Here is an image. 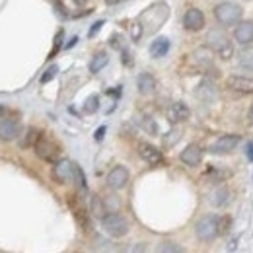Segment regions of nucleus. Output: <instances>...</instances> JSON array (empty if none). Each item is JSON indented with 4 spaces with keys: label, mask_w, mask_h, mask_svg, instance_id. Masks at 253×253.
<instances>
[{
    "label": "nucleus",
    "mask_w": 253,
    "mask_h": 253,
    "mask_svg": "<svg viewBox=\"0 0 253 253\" xmlns=\"http://www.w3.org/2000/svg\"><path fill=\"white\" fill-rule=\"evenodd\" d=\"M207 47L216 53L222 61H228L234 55V45L230 41V37L222 32L220 28H212L207 33Z\"/></svg>",
    "instance_id": "1"
},
{
    "label": "nucleus",
    "mask_w": 253,
    "mask_h": 253,
    "mask_svg": "<svg viewBox=\"0 0 253 253\" xmlns=\"http://www.w3.org/2000/svg\"><path fill=\"white\" fill-rule=\"evenodd\" d=\"M168 16H169V8H168V4H164V2H156V4H152L142 16H140V26H142V30H146V32H156L160 26L168 20Z\"/></svg>",
    "instance_id": "2"
},
{
    "label": "nucleus",
    "mask_w": 253,
    "mask_h": 253,
    "mask_svg": "<svg viewBox=\"0 0 253 253\" xmlns=\"http://www.w3.org/2000/svg\"><path fill=\"white\" fill-rule=\"evenodd\" d=\"M214 18L222 26H236L242 20V6L236 2H220L214 8Z\"/></svg>",
    "instance_id": "3"
},
{
    "label": "nucleus",
    "mask_w": 253,
    "mask_h": 253,
    "mask_svg": "<svg viewBox=\"0 0 253 253\" xmlns=\"http://www.w3.org/2000/svg\"><path fill=\"white\" fill-rule=\"evenodd\" d=\"M195 234H197V238L201 242H212L216 236H220V232H218V216H214V214L203 216L195 226Z\"/></svg>",
    "instance_id": "4"
},
{
    "label": "nucleus",
    "mask_w": 253,
    "mask_h": 253,
    "mask_svg": "<svg viewBox=\"0 0 253 253\" xmlns=\"http://www.w3.org/2000/svg\"><path fill=\"white\" fill-rule=\"evenodd\" d=\"M101 226L113 238H123L126 232H128V222H126V218L121 216V214H117V212H107L101 218Z\"/></svg>",
    "instance_id": "5"
},
{
    "label": "nucleus",
    "mask_w": 253,
    "mask_h": 253,
    "mask_svg": "<svg viewBox=\"0 0 253 253\" xmlns=\"http://www.w3.org/2000/svg\"><path fill=\"white\" fill-rule=\"evenodd\" d=\"M238 144H240V136H238V134H222V136H218V138L212 142L211 152H212V154H228V152H232Z\"/></svg>",
    "instance_id": "6"
},
{
    "label": "nucleus",
    "mask_w": 253,
    "mask_h": 253,
    "mask_svg": "<svg viewBox=\"0 0 253 253\" xmlns=\"http://www.w3.org/2000/svg\"><path fill=\"white\" fill-rule=\"evenodd\" d=\"M35 152H37V156L41 160H45V162H57L59 158V148L51 142V140H47V138H37V142H35Z\"/></svg>",
    "instance_id": "7"
},
{
    "label": "nucleus",
    "mask_w": 253,
    "mask_h": 253,
    "mask_svg": "<svg viewBox=\"0 0 253 253\" xmlns=\"http://www.w3.org/2000/svg\"><path fill=\"white\" fill-rule=\"evenodd\" d=\"M22 134V125L16 119H2L0 123V140L12 142Z\"/></svg>",
    "instance_id": "8"
},
{
    "label": "nucleus",
    "mask_w": 253,
    "mask_h": 253,
    "mask_svg": "<svg viewBox=\"0 0 253 253\" xmlns=\"http://www.w3.org/2000/svg\"><path fill=\"white\" fill-rule=\"evenodd\" d=\"M183 26L189 32H199L205 28V14L199 8H189L183 16Z\"/></svg>",
    "instance_id": "9"
},
{
    "label": "nucleus",
    "mask_w": 253,
    "mask_h": 253,
    "mask_svg": "<svg viewBox=\"0 0 253 253\" xmlns=\"http://www.w3.org/2000/svg\"><path fill=\"white\" fill-rule=\"evenodd\" d=\"M53 175L59 183L64 181H70L72 175H74V164L70 160H57L55 162V168H53Z\"/></svg>",
    "instance_id": "10"
},
{
    "label": "nucleus",
    "mask_w": 253,
    "mask_h": 253,
    "mask_svg": "<svg viewBox=\"0 0 253 253\" xmlns=\"http://www.w3.org/2000/svg\"><path fill=\"white\" fill-rule=\"evenodd\" d=\"M138 154H140V158L144 160L146 164H150V166H158V164L164 162L162 152H160L156 146L148 144V142H140L138 144Z\"/></svg>",
    "instance_id": "11"
},
{
    "label": "nucleus",
    "mask_w": 253,
    "mask_h": 253,
    "mask_svg": "<svg viewBox=\"0 0 253 253\" xmlns=\"http://www.w3.org/2000/svg\"><path fill=\"white\" fill-rule=\"evenodd\" d=\"M128 181V171L123 166H115L107 175V185L111 189H123Z\"/></svg>",
    "instance_id": "12"
},
{
    "label": "nucleus",
    "mask_w": 253,
    "mask_h": 253,
    "mask_svg": "<svg viewBox=\"0 0 253 253\" xmlns=\"http://www.w3.org/2000/svg\"><path fill=\"white\" fill-rule=\"evenodd\" d=\"M226 86L234 92L240 94H253V78H246V76H230L226 80Z\"/></svg>",
    "instance_id": "13"
},
{
    "label": "nucleus",
    "mask_w": 253,
    "mask_h": 253,
    "mask_svg": "<svg viewBox=\"0 0 253 253\" xmlns=\"http://www.w3.org/2000/svg\"><path fill=\"white\" fill-rule=\"evenodd\" d=\"M191 115V109L183 103V101H177V103H171L168 107V119L171 123H181V121H187Z\"/></svg>",
    "instance_id": "14"
},
{
    "label": "nucleus",
    "mask_w": 253,
    "mask_h": 253,
    "mask_svg": "<svg viewBox=\"0 0 253 253\" xmlns=\"http://www.w3.org/2000/svg\"><path fill=\"white\" fill-rule=\"evenodd\" d=\"M234 39L240 45H252L253 43V22H238Z\"/></svg>",
    "instance_id": "15"
},
{
    "label": "nucleus",
    "mask_w": 253,
    "mask_h": 253,
    "mask_svg": "<svg viewBox=\"0 0 253 253\" xmlns=\"http://www.w3.org/2000/svg\"><path fill=\"white\" fill-rule=\"evenodd\" d=\"M195 95H197L201 101H205V103H212V101L218 97V90H216V86H214L212 82L205 80V82H201V84L197 86Z\"/></svg>",
    "instance_id": "16"
},
{
    "label": "nucleus",
    "mask_w": 253,
    "mask_h": 253,
    "mask_svg": "<svg viewBox=\"0 0 253 253\" xmlns=\"http://www.w3.org/2000/svg\"><path fill=\"white\" fill-rule=\"evenodd\" d=\"M181 162L185 164V166H191V168H195V166H199L201 162H203V150H201V146L199 144H189L183 152H181Z\"/></svg>",
    "instance_id": "17"
},
{
    "label": "nucleus",
    "mask_w": 253,
    "mask_h": 253,
    "mask_svg": "<svg viewBox=\"0 0 253 253\" xmlns=\"http://www.w3.org/2000/svg\"><path fill=\"white\" fill-rule=\"evenodd\" d=\"M169 47H171V45H169V39H168V37H158V39H154L152 45H150V55H152L154 59H162V57L168 55Z\"/></svg>",
    "instance_id": "18"
},
{
    "label": "nucleus",
    "mask_w": 253,
    "mask_h": 253,
    "mask_svg": "<svg viewBox=\"0 0 253 253\" xmlns=\"http://www.w3.org/2000/svg\"><path fill=\"white\" fill-rule=\"evenodd\" d=\"M136 86H138V92L140 94H152L154 92V88H156V80H154V76L152 74H148V72H142L138 78H136Z\"/></svg>",
    "instance_id": "19"
},
{
    "label": "nucleus",
    "mask_w": 253,
    "mask_h": 253,
    "mask_svg": "<svg viewBox=\"0 0 253 253\" xmlns=\"http://www.w3.org/2000/svg\"><path fill=\"white\" fill-rule=\"evenodd\" d=\"M209 201H211V205H214V207H224V205H228V201H230V191L226 189V187H218V189H214L211 193Z\"/></svg>",
    "instance_id": "20"
},
{
    "label": "nucleus",
    "mask_w": 253,
    "mask_h": 253,
    "mask_svg": "<svg viewBox=\"0 0 253 253\" xmlns=\"http://www.w3.org/2000/svg\"><path fill=\"white\" fill-rule=\"evenodd\" d=\"M238 63L242 68L253 70V47L252 45H244V49L238 53Z\"/></svg>",
    "instance_id": "21"
},
{
    "label": "nucleus",
    "mask_w": 253,
    "mask_h": 253,
    "mask_svg": "<svg viewBox=\"0 0 253 253\" xmlns=\"http://www.w3.org/2000/svg\"><path fill=\"white\" fill-rule=\"evenodd\" d=\"M193 57H195V63H199L201 66H212V51L209 49V47H201V49H197L195 53H193Z\"/></svg>",
    "instance_id": "22"
},
{
    "label": "nucleus",
    "mask_w": 253,
    "mask_h": 253,
    "mask_svg": "<svg viewBox=\"0 0 253 253\" xmlns=\"http://www.w3.org/2000/svg\"><path fill=\"white\" fill-rule=\"evenodd\" d=\"M107 63H109V57H107V53H105V51L95 53L94 59L90 61V72H92V74H97L101 68H105V64Z\"/></svg>",
    "instance_id": "23"
},
{
    "label": "nucleus",
    "mask_w": 253,
    "mask_h": 253,
    "mask_svg": "<svg viewBox=\"0 0 253 253\" xmlns=\"http://www.w3.org/2000/svg\"><path fill=\"white\" fill-rule=\"evenodd\" d=\"M90 211H92V214H94V216H97V218H103V216L107 214L105 205H103V199H99V197H92Z\"/></svg>",
    "instance_id": "24"
},
{
    "label": "nucleus",
    "mask_w": 253,
    "mask_h": 253,
    "mask_svg": "<svg viewBox=\"0 0 253 253\" xmlns=\"http://www.w3.org/2000/svg\"><path fill=\"white\" fill-rule=\"evenodd\" d=\"M99 109V95L92 94L86 101H84V113H88V115H92Z\"/></svg>",
    "instance_id": "25"
},
{
    "label": "nucleus",
    "mask_w": 253,
    "mask_h": 253,
    "mask_svg": "<svg viewBox=\"0 0 253 253\" xmlns=\"http://www.w3.org/2000/svg\"><path fill=\"white\" fill-rule=\"evenodd\" d=\"M37 138H39L37 128H28V132H26L24 140H20V146H22V148H28V146H32V144L37 142Z\"/></svg>",
    "instance_id": "26"
},
{
    "label": "nucleus",
    "mask_w": 253,
    "mask_h": 253,
    "mask_svg": "<svg viewBox=\"0 0 253 253\" xmlns=\"http://www.w3.org/2000/svg\"><path fill=\"white\" fill-rule=\"evenodd\" d=\"M72 179L78 183L80 189H86V175H84V171L80 169V166H76V164H74V175H72Z\"/></svg>",
    "instance_id": "27"
},
{
    "label": "nucleus",
    "mask_w": 253,
    "mask_h": 253,
    "mask_svg": "<svg viewBox=\"0 0 253 253\" xmlns=\"http://www.w3.org/2000/svg\"><path fill=\"white\" fill-rule=\"evenodd\" d=\"M103 205H105V211H107V212H117V209H119V201H117L113 195L103 197Z\"/></svg>",
    "instance_id": "28"
},
{
    "label": "nucleus",
    "mask_w": 253,
    "mask_h": 253,
    "mask_svg": "<svg viewBox=\"0 0 253 253\" xmlns=\"http://www.w3.org/2000/svg\"><path fill=\"white\" fill-rule=\"evenodd\" d=\"M158 252H162V253H181L183 252V248H181V246H175L173 242H166V244H162V246H160Z\"/></svg>",
    "instance_id": "29"
},
{
    "label": "nucleus",
    "mask_w": 253,
    "mask_h": 253,
    "mask_svg": "<svg viewBox=\"0 0 253 253\" xmlns=\"http://www.w3.org/2000/svg\"><path fill=\"white\" fill-rule=\"evenodd\" d=\"M57 72H59V66H57V64H53V66H49V68L45 70V74L41 76V82H43V84H47V82H51V80H53V78L57 76Z\"/></svg>",
    "instance_id": "30"
},
{
    "label": "nucleus",
    "mask_w": 253,
    "mask_h": 253,
    "mask_svg": "<svg viewBox=\"0 0 253 253\" xmlns=\"http://www.w3.org/2000/svg\"><path fill=\"white\" fill-rule=\"evenodd\" d=\"M142 32H144V30H142L140 22H138V24H132V26H130V37H132V41H138Z\"/></svg>",
    "instance_id": "31"
},
{
    "label": "nucleus",
    "mask_w": 253,
    "mask_h": 253,
    "mask_svg": "<svg viewBox=\"0 0 253 253\" xmlns=\"http://www.w3.org/2000/svg\"><path fill=\"white\" fill-rule=\"evenodd\" d=\"M230 224H232L230 216H222V218H218V232H220V234H226L228 228H230Z\"/></svg>",
    "instance_id": "32"
},
{
    "label": "nucleus",
    "mask_w": 253,
    "mask_h": 253,
    "mask_svg": "<svg viewBox=\"0 0 253 253\" xmlns=\"http://www.w3.org/2000/svg\"><path fill=\"white\" fill-rule=\"evenodd\" d=\"M142 125H144V128H146L148 132H152V134H156V132H158V126H156V123H154L152 119H148V117L142 121Z\"/></svg>",
    "instance_id": "33"
},
{
    "label": "nucleus",
    "mask_w": 253,
    "mask_h": 253,
    "mask_svg": "<svg viewBox=\"0 0 253 253\" xmlns=\"http://www.w3.org/2000/svg\"><path fill=\"white\" fill-rule=\"evenodd\" d=\"M61 45H63V32L57 33V37H55V49L51 51V57H55V53L61 49Z\"/></svg>",
    "instance_id": "34"
},
{
    "label": "nucleus",
    "mask_w": 253,
    "mask_h": 253,
    "mask_svg": "<svg viewBox=\"0 0 253 253\" xmlns=\"http://www.w3.org/2000/svg\"><path fill=\"white\" fill-rule=\"evenodd\" d=\"M246 156L250 162H253V140H250L248 144H246Z\"/></svg>",
    "instance_id": "35"
},
{
    "label": "nucleus",
    "mask_w": 253,
    "mask_h": 253,
    "mask_svg": "<svg viewBox=\"0 0 253 253\" xmlns=\"http://www.w3.org/2000/svg\"><path fill=\"white\" fill-rule=\"evenodd\" d=\"M121 35H113L111 37V47H115V49H121Z\"/></svg>",
    "instance_id": "36"
},
{
    "label": "nucleus",
    "mask_w": 253,
    "mask_h": 253,
    "mask_svg": "<svg viewBox=\"0 0 253 253\" xmlns=\"http://www.w3.org/2000/svg\"><path fill=\"white\" fill-rule=\"evenodd\" d=\"M101 26H103V22H101V20H99V22H95V24H94V28L90 30V33H88V35H90V37H94L95 33H97V32H99V30H101Z\"/></svg>",
    "instance_id": "37"
},
{
    "label": "nucleus",
    "mask_w": 253,
    "mask_h": 253,
    "mask_svg": "<svg viewBox=\"0 0 253 253\" xmlns=\"http://www.w3.org/2000/svg\"><path fill=\"white\" fill-rule=\"evenodd\" d=\"M103 134H105V126H99V128L95 130V140H101Z\"/></svg>",
    "instance_id": "38"
},
{
    "label": "nucleus",
    "mask_w": 253,
    "mask_h": 253,
    "mask_svg": "<svg viewBox=\"0 0 253 253\" xmlns=\"http://www.w3.org/2000/svg\"><path fill=\"white\" fill-rule=\"evenodd\" d=\"M123 63L128 66V64H132V59H130V55H128V51H123Z\"/></svg>",
    "instance_id": "39"
},
{
    "label": "nucleus",
    "mask_w": 253,
    "mask_h": 253,
    "mask_svg": "<svg viewBox=\"0 0 253 253\" xmlns=\"http://www.w3.org/2000/svg\"><path fill=\"white\" fill-rule=\"evenodd\" d=\"M248 117H250V123H253V105L250 107V113H248Z\"/></svg>",
    "instance_id": "40"
},
{
    "label": "nucleus",
    "mask_w": 253,
    "mask_h": 253,
    "mask_svg": "<svg viewBox=\"0 0 253 253\" xmlns=\"http://www.w3.org/2000/svg\"><path fill=\"white\" fill-rule=\"evenodd\" d=\"M88 0H74V4H78V6H82V4H86Z\"/></svg>",
    "instance_id": "41"
},
{
    "label": "nucleus",
    "mask_w": 253,
    "mask_h": 253,
    "mask_svg": "<svg viewBox=\"0 0 253 253\" xmlns=\"http://www.w3.org/2000/svg\"><path fill=\"white\" fill-rule=\"evenodd\" d=\"M0 115H4V107L2 105H0Z\"/></svg>",
    "instance_id": "42"
}]
</instances>
